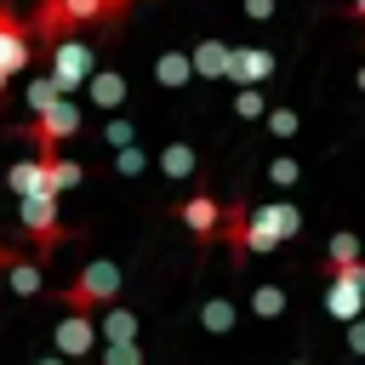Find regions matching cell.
<instances>
[{"mask_svg": "<svg viewBox=\"0 0 365 365\" xmlns=\"http://www.w3.org/2000/svg\"><path fill=\"white\" fill-rule=\"evenodd\" d=\"M131 11V0H40V17H34V34L40 40H68L74 29L86 23H120Z\"/></svg>", "mask_w": 365, "mask_h": 365, "instance_id": "cell-1", "label": "cell"}, {"mask_svg": "<svg viewBox=\"0 0 365 365\" xmlns=\"http://www.w3.org/2000/svg\"><path fill=\"white\" fill-rule=\"evenodd\" d=\"M120 285H125L120 262L97 257V262H86V268L68 279V291H63V308H74V314H97V308H114Z\"/></svg>", "mask_w": 365, "mask_h": 365, "instance_id": "cell-2", "label": "cell"}, {"mask_svg": "<svg viewBox=\"0 0 365 365\" xmlns=\"http://www.w3.org/2000/svg\"><path fill=\"white\" fill-rule=\"evenodd\" d=\"M97 74V46H86V40H57L51 46V80H57V91L68 97V91H80L86 80Z\"/></svg>", "mask_w": 365, "mask_h": 365, "instance_id": "cell-3", "label": "cell"}, {"mask_svg": "<svg viewBox=\"0 0 365 365\" xmlns=\"http://www.w3.org/2000/svg\"><path fill=\"white\" fill-rule=\"evenodd\" d=\"M80 131V103L74 97H63V103H51L46 114H34L29 120V137H34V154H63V143Z\"/></svg>", "mask_w": 365, "mask_h": 365, "instance_id": "cell-4", "label": "cell"}, {"mask_svg": "<svg viewBox=\"0 0 365 365\" xmlns=\"http://www.w3.org/2000/svg\"><path fill=\"white\" fill-rule=\"evenodd\" d=\"M17 222H23V234L40 245V257H51V251L63 245V217H57V200H51V194L17 200Z\"/></svg>", "mask_w": 365, "mask_h": 365, "instance_id": "cell-5", "label": "cell"}, {"mask_svg": "<svg viewBox=\"0 0 365 365\" xmlns=\"http://www.w3.org/2000/svg\"><path fill=\"white\" fill-rule=\"evenodd\" d=\"M222 211H228V205H217L211 194H188V200H177V217L188 222V234H194L200 245L222 240Z\"/></svg>", "mask_w": 365, "mask_h": 365, "instance_id": "cell-6", "label": "cell"}, {"mask_svg": "<svg viewBox=\"0 0 365 365\" xmlns=\"http://www.w3.org/2000/svg\"><path fill=\"white\" fill-rule=\"evenodd\" d=\"M51 342H57V359H86L91 348H97V319L91 314H63L57 319V331H51Z\"/></svg>", "mask_w": 365, "mask_h": 365, "instance_id": "cell-7", "label": "cell"}, {"mask_svg": "<svg viewBox=\"0 0 365 365\" xmlns=\"http://www.w3.org/2000/svg\"><path fill=\"white\" fill-rule=\"evenodd\" d=\"M29 57H34V46H29V34H23L17 11H11V6H0V74H6V80H11V74H23V68H29Z\"/></svg>", "mask_w": 365, "mask_h": 365, "instance_id": "cell-8", "label": "cell"}, {"mask_svg": "<svg viewBox=\"0 0 365 365\" xmlns=\"http://www.w3.org/2000/svg\"><path fill=\"white\" fill-rule=\"evenodd\" d=\"M274 74V51L268 46H234V63H228V80L240 91H262V80Z\"/></svg>", "mask_w": 365, "mask_h": 365, "instance_id": "cell-9", "label": "cell"}, {"mask_svg": "<svg viewBox=\"0 0 365 365\" xmlns=\"http://www.w3.org/2000/svg\"><path fill=\"white\" fill-rule=\"evenodd\" d=\"M251 217H257V228H268V240H274V245H285V240H297V234H302V211H297L291 200H274V205H257Z\"/></svg>", "mask_w": 365, "mask_h": 365, "instance_id": "cell-10", "label": "cell"}, {"mask_svg": "<svg viewBox=\"0 0 365 365\" xmlns=\"http://www.w3.org/2000/svg\"><path fill=\"white\" fill-rule=\"evenodd\" d=\"M228 63H234V46H228V40H200V46L188 51L194 80H228Z\"/></svg>", "mask_w": 365, "mask_h": 365, "instance_id": "cell-11", "label": "cell"}, {"mask_svg": "<svg viewBox=\"0 0 365 365\" xmlns=\"http://www.w3.org/2000/svg\"><path fill=\"white\" fill-rule=\"evenodd\" d=\"M40 160H46V194L51 200H63L68 188H80V177H86L80 160H68V154H40Z\"/></svg>", "mask_w": 365, "mask_h": 365, "instance_id": "cell-12", "label": "cell"}, {"mask_svg": "<svg viewBox=\"0 0 365 365\" xmlns=\"http://www.w3.org/2000/svg\"><path fill=\"white\" fill-rule=\"evenodd\" d=\"M154 165H160V177H171V182H188V177L200 171V154H194V143H165Z\"/></svg>", "mask_w": 365, "mask_h": 365, "instance_id": "cell-13", "label": "cell"}, {"mask_svg": "<svg viewBox=\"0 0 365 365\" xmlns=\"http://www.w3.org/2000/svg\"><path fill=\"white\" fill-rule=\"evenodd\" d=\"M154 80H160L165 91H188V86H194L188 51H160V57H154Z\"/></svg>", "mask_w": 365, "mask_h": 365, "instance_id": "cell-14", "label": "cell"}, {"mask_svg": "<svg viewBox=\"0 0 365 365\" xmlns=\"http://www.w3.org/2000/svg\"><path fill=\"white\" fill-rule=\"evenodd\" d=\"M6 182H11V194H17V200L46 194V160H40V154H34V160H17V165L6 171Z\"/></svg>", "mask_w": 365, "mask_h": 365, "instance_id": "cell-15", "label": "cell"}, {"mask_svg": "<svg viewBox=\"0 0 365 365\" xmlns=\"http://www.w3.org/2000/svg\"><path fill=\"white\" fill-rule=\"evenodd\" d=\"M86 91H91L97 108H120V103H125V74H120V68H97V74L86 80Z\"/></svg>", "mask_w": 365, "mask_h": 365, "instance_id": "cell-16", "label": "cell"}, {"mask_svg": "<svg viewBox=\"0 0 365 365\" xmlns=\"http://www.w3.org/2000/svg\"><path fill=\"white\" fill-rule=\"evenodd\" d=\"M365 257H359V240L354 234H331V245H325V274L331 279H342L348 268H359Z\"/></svg>", "mask_w": 365, "mask_h": 365, "instance_id": "cell-17", "label": "cell"}, {"mask_svg": "<svg viewBox=\"0 0 365 365\" xmlns=\"http://www.w3.org/2000/svg\"><path fill=\"white\" fill-rule=\"evenodd\" d=\"M359 308H365V291H359V285H325V314H331V319L354 325Z\"/></svg>", "mask_w": 365, "mask_h": 365, "instance_id": "cell-18", "label": "cell"}, {"mask_svg": "<svg viewBox=\"0 0 365 365\" xmlns=\"http://www.w3.org/2000/svg\"><path fill=\"white\" fill-rule=\"evenodd\" d=\"M291 308V291L279 285V279H268V285H251V314L257 319H279Z\"/></svg>", "mask_w": 365, "mask_h": 365, "instance_id": "cell-19", "label": "cell"}, {"mask_svg": "<svg viewBox=\"0 0 365 365\" xmlns=\"http://www.w3.org/2000/svg\"><path fill=\"white\" fill-rule=\"evenodd\" d=\"M200 325H205L211 336H228V331H234V302H228V297H205V302H200Z\"/></svg>", "mask_w": 365, "mask_h": 365, "instance_id": "cell-20", "label": "cell"}, {"mask_svg": "<svg viewBox=\"0 0 365 365\" xmlns=\"http://www.w3.org/2000/svg\"><path fill=\"white\" fill-rule=\"evenodd\" d=\"M103 342H137V314L131 308H103Z\"/></svg>", "mask_w": 365, "mask_h": 365, "instance_id": "cell-21", "label": "cell"}, {"mask_svg": "<svg viewBox=\"0 0 365 365\" xmlns=\"http://www.w3.org/2000/svg\"><path fill=\"white\" fill-rule=\"evenodd\" d=\"M40 274H46L40 262H11V268H6V279H11V291H17V297H40V291H46V279H40Z\"/></svg>", "mask_w": 365, "mask_h": 365, "instance_id": "cell-22", "label": "cell"}, {"mask_svg": "<svg viewBox=\"0 0 365 365\" xmlns=\"http://www.w3.org/2000/svg\"><path fill=\"white\" fill-rule=\"evenodd\" d=\"M51 103H63V91H57V80H51V74H40V80H29V114H46Z\"/></svg>", "mask_w": 365, "mask_h": 365, "instance_id": "cell-23", "label": "cell"}, {"mask_svg": "<svg viewBox=\"0 0 365 365\" xmlns=\"http://www.w3.org/2000/svg\"><path fill=\"white\" fill-rule=\"evenodd\" d=\"M268 182H274V188H297V182H302L297 154H274V160H268Z\"/></svg>", "mask_w": 365, "mask_h": 365, "instance_id": "cell-24", "label": "cell"}, {"mask_svg": "<svg viewBox=\"0 0 365 365\" xmlns=\"http://www.w3.org/2000/svg\"><path fill=\"white\" fill-rule=\"evenodd\" d=\"M234 114H240V120H262V114H268V97H262V91H234Z\"/></svg>", "mask_w": 365, "mask_h": 365, "instance_id": "cell-25", "label": "cell"}, {"mask_svg": "<svg viewBox=\"0 0 365 365\" xmlns=\"http://www.w3.org/2000/svg\"><path fill=\"white\" fill-rule=\"evenodd\" d=\"M114 171L120 177H137V171H148V154L131 143V148H114Z\"/></svg>", "mask_w": 365, "mask_h": 365, "instance_id": "cell-26", "label": "cell"}, {"mask_svg": "<svg viewBox=\"0 0 365 365\" xmlns=\"http://www.w3.org/2000/svg\"><path fill=\"white\" fill-rule=\"evenodd\" d=\"M103 365H143V348L137 342H108L103 348Z\"/></svg>", "mask_w": 365, "mask_h": 365, "instance_id": "cell-27", "label": "cell"}, {"mask_svg": "<svg viewBox=\"0 0 365 365\" xmlns=\"http://www.w3.org/2000/svg\"><path fill=\"white\" fill-rule=\"evenodd\" d=\"M103 143H108V148H131V143H137L131 120H108V125H103Z\"/></svg>", "mask_w": 365, "mask_h": 365, "instance_id": "cell-28", "label": "cell"}, {"mask_svg": "<svg viewBox=\"0 0 365 365\" xmlns=\"http://www.w3.org/2000/svg\"><path fill=\"white\" fill-rule=\"evenodd\" d=\"M268 131L274 137H291L297 131V108H268Z\"/></svg>", "mask_w": 365, "mask_h": 365, "instance_id": "cell-29", "label": "cell"}, {"mask_svg": "<svg viewBox=\"0 0 365 365\" xmlns=\"http://www.w3.org/2000/svg\"><path fill=\"white\" fill-rule=\"evenodd\" d=\"M240 11H245L251 23H268V17H274V0H240Z\"/></svg>", "mask_w": 365, "mask_h": 365, "instance_id": "cell-30", "label": "cell"}, {"mask_svg": "<svg viewBox=\"0 0 365 365\" xmlns=\"http://www.w3.org/2000/svg\"><path fill=\"white\" fill-rule=\"evenodd\" d=\"M348 348H354V354H365V319H354V325H348Z\"/></svg>", "mask_w": 365, "mask_h": 365, "instance_id": "cell-31", "label": "cell"}, {"mask_svg": "<svg viewBox=\"0 0 365 365\" xmlns=\"http://www.w3.org/2000/svg\"><path fill=\"white\" fill-rule=\"evenodd\" d=\"M6 268H11V251H6V245H0V274H6Z\"/></svg>", "mask_w": 365, "mask_h": 365, "instance_id": "cell-32", "label": "cell"}, {"mask_svg": "<svg viewBox=\"0 0 365 365\" xmlns=\"http://www.w3.org/2000/svg\"><path fill=\"white\" fill-rule=\"evenodd\" d=\"M354 17H359V23H365V0H354Z\"/></svg>", "mask_w": 365, "mask_h": 365, "instance_id": "cell-33", "label": "cell"}, {"mask_svg": "<svg viewBox=\"0 0 365 365\" xmlns=\"http://www.w3.org/2000/svg\"><path fill=\"white\" fill-rule=\"evenodd\" d=\"M40 365H68V359H57V354H51V359H40Z\"/></svg>", "mask_w": 365, "mask_h": 365, "instance_id": "cell-34", "label": "cell"}, {"mask_svg": "<svg viewBox=\"0 0 365 365\" xmlns=\"http://www.w3.org/2000/svg\"><path fill=\"white\" fill-rule=\"evenodd\" d=\"M359 91H365V63H359Z\"/></svg>", "mask_w": 365, "mask_h": 365, "instance_id": "cell-35", "label": "cell"}, {"mask_svg": "<svg viewBox=\"0 0 365 365\" xmlns=\"http://www.w3.org/2000/svg\"><path fill=\"white\" fill-rule=\"evenodd\" d=\"M0 97H6V74H0Z\"/></svg>", "mask_w": 365, "mask_h": 365, "instance_id": "cell-36", "label": "cell"}, {"mask_svg": "<svg viewBox=\"0 0 365 365\" xmlns=\"http://www.w3.org/2000/svg\"><path fill=\"white\" fill-rule=\"evenodd\" d=\"M291 365H308V359H291Z\"/></svg>", "mask_w": 365, "mask_h": 365, "instance_id": "cell-37", "label": "cell"}]
</instances>
